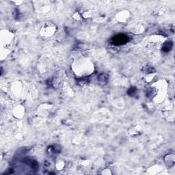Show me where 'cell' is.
I'll return each instance as SVG.
<instances>
[{"instance_id":"obj_1","label":"cell","mask_w":175,"mask_h":175,"mask_svg":"<svg viewBox=\"0 0 175 175\" xmlns=\"http://www.w3.org/2000/svg\"><path fill=\"white\" fill-rule=\"evenodd\" d=\"M128 41V38L125 35H118L116 37L112 39V42L114 45H122V44L125 43Z\"/></svg>"}]
</instances>
